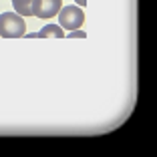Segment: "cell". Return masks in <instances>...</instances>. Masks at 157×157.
Here are the masks:
<instances>
[{
  "label": "cell",
  "mask_w": 157,
  "mask_h": 157,
  "mask_svg": "<svg viewBox=\"0 0 157 157\" xmlns=\"http://www.w3.org/2000/svg\"><path fill=\"white\" fill-rule=\"evenodd\" d=\"M33 2H34V0H12L14 12L20 14L22 18H26V16H33Z\"/></svg>",
  "instance_id": "obj_4"
},
{
  "label": "cell",
  "mask_w": 157,
  "mask_h": 157,
  "mask_svg": "<svg viewBox=\"0 0 157 157\" xmlns=\"http://www.w3.org/2000/svg\"><path fill=\"white\" fill-rule=\"evenodd\" d=\"M85 22V12L81 6H60L59 10V26L63 30H77Z\"/></svg>",
  "instance_id": "obj_2"
},
{
  "label": "cell",
  "mask_w": 157,
  "mask_h": 157,
  "mask_svg": "<svg viewBox=\"0 0 157 157\" xmlns=\"http://www.w3.org/2000/svg\"><path fill=\"white\" fill-rule=\"evenodd\" d=\"M26 33V22L16 12L0 14V36L4 38H18Z\"/></svg>",
  "instance_id": "obj_1"
},
{
  "label": "cell",
  "mask_w": 157,
  "mask_h": 157,
  "mask_svg": "<svg viewBox=\"0 0 157 157\" xmlns=\"http://www.w3.org/2000/svg\"><path fill=\"white\" fill-rule=\"evenodd\" d=\"M63 6V0H34L33 2V16L42 20H48L56 16Z\"/></svg>",
  "instance_id": "obj_3"
},
{
  "label": "cell",
  "mask_w": 157,
  "mask_h": 157,
  "mask_svg": "<svg viewBox=\"0 0 157 157\" xmlns=\"http://www.w3.org/2000/svg\"><path fill=\"white\" fill-rule=\"evenodd\" d=\"M75 2H77V6H81V8L87 6V0H75Z\"/></svg>",
  "instance_id": "obj_7"
},
{
  "label": "cell",
  "mask_w": 157,
  "mask_h": 157,
  "mask_svg": "<svg viewBox=\"0 0 157 157\" xmlns=\"http://www.w3.org/2000/svg\"><path fill=\"white\" fill-rule=\"evenodd\" d=\"M69 38H87V34L81 28H77V30H69Z\"/></svg>",
  "instance_id": "obj_6"
},
{
  "label": "cell",
  "mask_w": 157,
  "mask_h": 157,
  "mask_svg": "<svg viewBox=\"0 0 157 157\" xmlns=\"http://www.w3.org/2000/svg\"><path fill=\"white\" fill-rule=\"evenodd\" d=\"M36 36L38 38H46V36H51V38H65V30H63L59 24H46L40 33H36Z\"/></svg>",
  "instance_id": "obj_5"
}]
</instances>
